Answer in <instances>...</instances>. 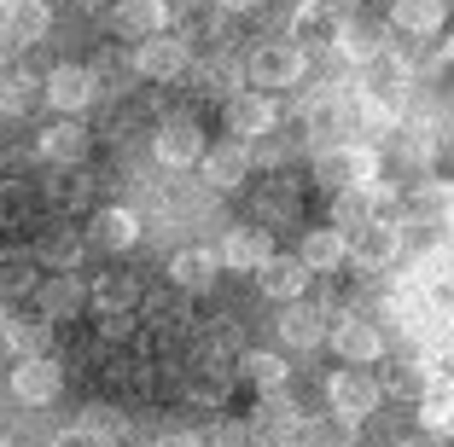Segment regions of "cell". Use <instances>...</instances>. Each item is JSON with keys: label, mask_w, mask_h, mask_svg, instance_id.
I'll use <instances>...</instances> for the list:
<instances>
[{"label": "cell", "mask_w": 454, "mask_h": 447, "mask_svg": "<svg viewBox=\"0 0 454 447\" xmlns=\"http://www.w3.org/2000/svg\"><path fill=\"white\" fill-rule=\"evenodd\" d=\"M268 447H309L303 435H280V442H268Z\"/></svg>", "instance_id": "ab89813d"}, {"label": "cell", "mask_w": 454, "mask_h": 447, "mask_svg": "<svg viewBox=\"0 0 454 447\" xmlns=\"http://www.w3.org/2000/svg\"><path fill=\"white\" fill-rule=\"evenodd\" d=\"M426 383H431V378H419L414 366H396V372L385 378V389H390V395H426Z\"/></svg>", "instance_id": "d590c367"}, {"label": "cell", "mask_w": 454, "mask_h": 447, "mask_svg": "<svg viewBox=\"0 0 454 447\" xmlns=\"http://www.w3.org/2000/svg\"><path fill=\"white\" fill-rule=\"evenodd\" d=\"M82 151H88V128L70 122V117L41 134V158H47V163H82Z\"/></svg>", "instance_id": "603a6c76"}, {"label": "cell", "mask_w": 454, "mask_h": 447, "mask_svg": "<svg viewBox=\"0 0 454 447\" xmlns=\"http://www.w3.org/2000/svg\"><path fill=\"white\" fill-rule=\"evenodd\" d=\"M333 349L349 360V366H367V360L385 355V331L373 320H338L333 326Z\"/></svg>", "instance_id": "8fae6325"}, {"label": "cell", "mask_w": 454, "mask_h": 447, "mask_svg": "<svg viewBox=\"0 0 454 447\" xmlns=\"http://www.w3.org/2000/svg\"><path fill=\"white\" fill-rule=\"evenodd\" d=\"M419 424L426 430H454V378H431L419 395Z\"/></svg>", "instance_id": "cb8c5ba5"}, {"label": "cell", "mask_w": 454, "mask_h": 447, "mask_svg": "<svg viewBox=\"0 0 454 447\" xmlns=\"http://www.w3.org/2000/svg\"><path fill=\"white\" fill-rule=\"evenodd\" d=\"M309 262L303 256H268L262 267H256V285H262V297H274V303H297L309 290Z\"/></svg>", "instance_id": "52a82bcc"}, {"label": "cell", "mask_w": 454, "mask_h": 447, "mask_svg": "<svg viewBox=\"0 0 454 447\" xmlns=\"http://www.w3.org/2000/svg\"><path fill=\"white\" fill-rule=\"evenodd\" d=\"M6 53H12V41H6V35H0V70H6Z\"/></svg>", "instance_id": "b9f144b4"}, {"label": "cell", "mask_w": 454, "mask_h": 447, "mask_svg": "<svg viewBox=\"0 0 454 447\" xmlns=\"http://www.w3.org/2000/svg\"><path fill=\"white\" fill-rule=\"evenodd\" d=\"M152 151H158L169 169H187V163H204V134L199 122H163L158 140H152Z\"/></svg>", "instance_id": "4fadbf2b"}, {"label": "cell", "mask_w": 454, "mask_h": 447, "mask_svg": "<svg viewBox=\"0 0 454 447\" xmlns=\"http://www.w3.org/2000/svg\"><path fill=\"white\" fill-rule=\"evenodd\" d=\"M227 128L239 134V140H251V134H268L274 128V105H268V93H233L227 99Z\"/></svg>", "instance_id": "e0dca14e"}, {"label": "cell", "mask_w": 454, "mask_h": 447, "mask_svg": "<svg viewBox=\"0 0 454 447\" xmlns=\"http://www.w3.org/2000/svg\"><path fill=\"white\" fill-rule=\"evenodd\" d=\"M53 447H99V442H94V435H88V430H65V435H59Z\"/></svg>", "instance_id": "74e56055"}, {"label": "cell", "mask_w": 454, "mask_h": 447, "mask_svg": "<svg viewBox=\"0 0 454 447\" xmlns=\"http://www.w3.org/2000/svg\"><path fill=\"white\" fill-rule=\"evenodd\" d=\"M199 169H204V181H210V186H222V192H233V186H239L245 174H251V145H245V140L210 145Z\"/></svg>", "instance_id": "7c38bea8"}, {"label": "cell", "mask_w": 454, "mask_h": 447, "mask_svg": "<svg viewBox=\"0 0 454 447\" xmlns=\"http://www.w3.org/2000/svg\"><path fill=\"white\" fill-rule=\"evenodd\" d=\"M204 447H256V424H239V419H222L210 435H204Z\"/></svg>", "instance_id": "836d02e7"}, {"label": "cell", "mask_w": 454, "mask_h": 447, "mask_svg": "<svg viewBox=\"0 0 454 447\" xmlns=\"http://www.w3.org/2000/svg\"><path fill=\"white\" fill-rule=\"evenodd\" d=\"M41 262L59 267V274H70V267L82 262V238L76 233H47L41 238Z\"/></svg>", "instance_id": "1f68e13d"}, {"label": "cell", "mask_w": 454, "mask_h": 447, "mask_svg": "<svg viewBox=\"0 0 454 447\" xmlns=\"http://www.w3.org/2000/svg\"><path fill=\"white\" fill-rule=\"evenodd\" d=\"M134 70H140L146 81H175L181 70H187V41L169 35V29H163V35H146L140 53H134Z\"/></svg>", "instance_id": "277c9868"}, {"label": "cell", "mask_w": 454, "mask_h": 447, "mask_svg": "<svg viewBox=\"0 0 454 447\" xmlns=\"http://www.w3.org/2000/svg\"><path fill=\"white\" fill-rule=\"evenodd\" d=\"M47 29H53L47 0H6L0 6V35L12 47H35V41H47Z\"/></svg>", "instance_id": "5b68a950"}, {"label": "cell", "mask_w": 454, "mask_h": 447, "mask_svg": "<svg viewBox=\"0 0 454 447\" xmlns=\"http://www.w3.org/2000/svg\"><path fill=\"white\" fill-rule=\"evenodd\" d=\"M297 256L309 262V274H333V267L349 262V238L338 233V227H315V233H303Z\"/></svg>", "instance_id": "9a60e30c"}, {"label": "cell", "mask_w": 454, "mask_h": 447, "mask_svg": "<svg viewBox=\"0 0 454 447\" xmlns=\"http://www.w3.org/2000/svg\"><path fill=\"white\" fill-rule=\"evenodd\" d=\"M303 442L309 447H356V419H344V412H321V419L303 424Z\"/></svg>", "instance_id": "83f0119b"}, {"label": "cell", "mask_w": 454, "mask_h": 447, "mask_svg": "<svg viewBox=\"0 0 454 447\" xmlns=\"http://www.w3.org/2000/svg\"><path fill=\"white\" fill-rule=\"evenodd\" d=\"M396 250H402V233L390 221H367V227H356V238H349V262L356 267H390L396 262Z\"/></svg>", "instance_id": "ba28073f"}, {"label": "cell", "mask_w": 454, "mask_h": 447, "mask_svg": "<svg viewBox=\"0 0 454 447\" xmlns=\"http://www.w3.org/2000/svg\"><path fill=\"white\" fill-rule=\"evenodd\" d=\"M449 58H454V35H449Z\"/></svg>", "instance_id": "ee69618b"}, {"label": "cell", "mask_w": 454, "mask_h": 447, "mask_svg": "<svg viewBox=\"0 0 454 447\" xmlns=\"http://www.w3.org/2000/svg\"><path fill=\"white\" fill-rule=\"evenodd\" d=\"M274 256V244H268V227H233L222 244V262L239 267V274H256V267Z\"/></svg>", "instance_id": "2e32d148"}, {"label": "cell", "mask_w": 454, "mask_h": 447, "mask_svg": "<svg viewBox=\"0 0 454 447\" xmlns=\"http://www.w3.org/2000/svg\"><path fill=\"white\" fill-rule=\"evenodd\" d=\"M12 210H18V197H12V192H0V215H12Z\"/></svg>", "instance_id": "60d3db41"}, {"label": "cell", "mask_w": 454, "mask_h": 447, "mask_svg": "<svg viewBox=\"0 0 454 447\" xmlns=\"http://www.w3.org/2000/svg\"><path fill=\"white\" fill-rule=\"evenodd\" d=\"M303 122H309V134H315V140H321V151H326V140L349 134V99H338V93H315V99H309V111H303Z\"/></svg>", "instance_id": "ac0fdd59"}, {"label": "cell", "mask_w": 454, "mask_h": 447, "mask_svg": "<svg viewBox=\"0 0 454 447\" xmlns=\"http://www.w3.org/2000/svg\"><path fill=\"white\" fill-rule=\"evenodd\" d=\"M256 435H303V407H297L286 389H262V401H256Z\"/></svg>", "instance_id": "5bb4252c"}, {"label": "cell", "mask_w": 454, "mask_h": 447, "mask_svg": "<svg viewBox=\"0 0 454 447\" xmlns=\"http://www.w3.org/2000/svg\"><path fill=\"white\" fill-rule=\"evenodd\" d=\"M106 447H117V442H106Z\"/></svg>", "instance_id": "bcb514c9"}, {"label": "cell", "mask_w": 454, "mask_h": 447, "mask_svg": "<svg viewBox=\"0 0 454 447\" xmlns=\"http://www.w3.org/2000/svg\"><path fill=\"white\" fill-rule=\"evenodd\" d=\"M396 447H419V442H396Z\"/></svg>", "instance_id": "7bdbcfd3"}, {"label": "cell", "mask_w": 454, "mask_h": 447, "mask_svg": "<svg viewBox=\"0 0 454 447\" xmlns=\"http://www.w3.org/2000/svg\"><path fill=\"white\" fill-rule=\"evenodd\" d=\"M0 337H6V349H12L18 360H35V355L53 349V326H47V320H6Z\"/></svg>", "instance_id": "ffe728a7"}, {"label": "cell", "mask_w": 454, "mask_h": 447, "mask_svg": "<svg viewBox=\"0 0 454 447\" xmlns=\"http://www.w3.org/2000/svg\"><path fill=\"white\" fill-rule=\"evenodd\" d=\"M94 93H99V81H94V70H82V65H59L53 76H47V105L65 111V117L88 111V105H94Z\"/></svg>", "instance_id": "8992f818"}, {"label": "cell", "mask_w": 454, "mask_h": 447, "mask_svg": "<svg viewBox=\"0 0 454 447\" xmlns=\"http://www.w3.org/2000/svg\"><path fill=\"white\" fill-rule=\"evenodd\" d=\"M35 99H47V81H35V76H0V117H29Z\"/></svg>", "instance_id": "d4e9b609"}, {"label": "cell", "mask_w": 454, "mask_h": 447, "mask_svg": "<svg viewBox=\"0 0 454 447\" xmlns=\"http://www.w3.org/2000/svg\"><path fill=\"white\" fill-rule=\"evenodd\" d=\"M169 6H175V0H169Z\"/></svg>", "instance_id": "c3c4849f"}, {"label": "cell", "mask_w": 454, "mask_h": 447, "mask_svg": "<svg viewBox=\"0 0 454 447\" xmlns=\"http://www.w3.org/2000/svg\"><path fill=\"white\" fill-rule=\"evenodd\" d=\"M338 53L356 58V65H373V58L385 53V29H379V24H356V18H344V24H338Z\"/></svg>", "instance_id": "7402d4cb"}, {"label": "cell", "mask_w": 454, "mask_h": 447, "mask_svg": "<svg viewBox=\"0 0 454 447\" xmlns=\"http://www.w3.org/2000/svg\"><path fill=\"white\" fill-rule=\"evenodd\" d=\"M396 29H408V35H437L442 29V0H396Z\"/></svg>", "instance_id": "f1b7e54d"}, {"label": "cell", "mask_w": 454, "mask_h": 447, "mask_svg": "<svg viewBox=\"0 0 454 447\" xmlns=\"http://www.w3.org/2000/svg\"><path fill=\"white\" fill-rule=\"evenodd\" d=\"M134 238H140V215H134V210H106V215H99V244L129 250Z\"/></svg>", "instance_id": "f546056e"}, {"label": "cell", "mask_w": 454, "mask_h": 447, "mask_svg": "<svg viewBox=\"0 0 454 447\" xmlns=\"http://www.w3.org/2000/svg\"><path fill=\"white\" fill-rule=\"evenodd\" d=\"M82 430L94 435L99 447L111 442V435H122V412H111V407H88V419H82Z\"/></svg>", "instance_id": "e575fe53"}, {"label": "cell", "mask_w": 454, "mask_h": 447, "mask_svg": "<svg viewBox=\"0 0 454 447\" xmlns=\"http://www.w3.org/2000/svg\"><path fill=\"white\" fill-rule=\"evenodd\" d=\"M379 395H385V383H373L367 372H356V366L326 378V401H333V412H344V419H356V424L379 407Z\"/></svg>", "instance_id": "3957f363"}, {"label": "cell", "mask_w": 454, "mask_h": 447, "mask_svg": "<svg viewBox=\"0 0 454 447\" xmlns=\"http://www.w3.org/2000/svg\"><path fill=\"white\" fill-rule=\"evenodd\" d=\"M94 303L106 308V314H122V308L134 303V279H117V274L99 279V285H94Z\"/></svg>", "instance_id": "d6a6232c"}, {"label": "cell", "mask_w": 454, "mask_h": 447, "mask_svg": "<svg viewBox=\"0 0 454 447\" xmlns=\"http://www.w3.org/2000/svg\"><path fill=\"white\" fill-rule=\"evenodd\" d=\"M280 337L292 343V349H315V343H321V337H333V331H326V314H321V308L292 303V308L280 314Z\"/></svg>", "instance_id": "44dd1931"}, {"label": "cell", "mask_w": 454, "mask_h": 447, "mask_svg": "<svg viewBox=\"0 0 454 447\" xmlns=\"http://www.w3.org/2000/svg\"><path fill=\"white\" fill-rule=\"evenodd\" d=\"M373 204H379L373 186H344V192H333V221L338 227H367L373 221Z\"/></svg>", "instance_id": "4316f807"}, {"label": "cell", "mask_w": 454, "mask_h": 447, "mask_svg": "<svg viewBox=\"0 0 454 447\" xmlns=\"http://www.w3.org/2000/svg\"><path fill=\"white\" fill-rule=\"evenodd\" d=\"M0 447H12V442H6V435H0Z\"/></svg>", "instance_id": "f6af8a7d"}, {"label": "cell", "mask_w": 454, "mask_h": 447, "mask_svg": "<svg viewBox=\"0 0 454 447\" xmlns=\"http://www.w3.org/2000/svg\"><path fill=\"white\" fill-rule=\"evenodd\" d=\"M373 174H379V158L367 145H326L321 158H315V181L333 186V192H344V186H373Z\"/></svg>", "instance_id": "6da1fadb"}, {"label": "cell", "mask_w": 454, "mask_h": 447, "mask_svg": "<svg viewBox=\"0 0 454 447\" xmlns=\"http://www.w3.org/2000/svg\"><path fill=\"white\" fill-rule=\"evenodd\" d=\"M239 366H245V378H251L256 389H286V360H280V355H268V349H251Z\"/></svg>", "instance_id": "4dcf8cb0"}, {"label": "cell", "mask_w": 454, "mask_h": 447, "mask_svg": "<svg viewBox=\"0 0 454 447\" xmlns=\"http://www.w3.org/2000/svg\"><path fill=\"white\" fill-rule=\"evenodd\" d=\"M0 6H6V0H0Z\"/></svg>", "instance_id": "7dc6e473"}, {"label": "cell", "mask_w": 454, "mask_h": 447, "mask_svg": "<svg viewBox=\"0 0 454 447\" xmlns=\"http://www.w3.org/2000/svg\"><path fill=\"white\" fill-rule=\"evenodd\" d=\"M215 6H227V12H251V6H262V0H215Z\"/></svg>", "instance_id": "f35d334b"}, {"label": "cell", "mask_w": 454, "mask_h": 447, "mask_svg": "<svg viewBox=\"0 0 454 447\" xmlns=\"http://www.w3.org/2000/svg\"><path fill=\"white\" fill-rule=\"evenodd\" d=\"M59 383H65V372L53 366V355H35V360H18V366H12V395L24 401V407H41V401H53Z\"/></svg>", "instance_id": "9c48e42d"}, {"label": "cell", "mask_w": 454, "mask_h": 447, "mask_svg": "<svg viewBox=\"0 0 454 447\" xmlns=\"http://www.w3.org/2000/svg\"><path fill=\"white\" fill-rule=\"evenodd\" d=\"M169 279H175L181 290H210V279H215V256H210V250H175Z\"/></svg>", "instance_id": "484cf974"}, {"label": "cell", "mask_w": 454, "mask_h": 447, "mask_svg": "<svg viewBox=\"0 0 454 447\" xmlns=\"http://www.w3.org/2000/svg\"><path fill=\"white\" fill-rule=\"evenodd\" d=\"M82 303H88V297H82L76 274H53L41 285V320H76Z\"/></svg>", "instance_id": "d6986e66"}, {"label": "cell", "mask_w": 454, "mask_h": 447, "mask_svg": "<svg viewBox=\"0 0 454 447\" xmlns=\"http://www.w3.org/2000/svg\"><path fill=\"white\" fill-rule=\"evenodd\" d=\"M163 18H169V0H117L111 6V29L129 35V41L163 35Z\"/></svg>", "instance_id": "30bf717a"}, {"label": "cell", "mask_w": 454, "mask_h": 447, "mask_svg": "<svg viewBox=\"0 0 454 447\" xmlns=\"http://www.w3.org/2000/svg\"><path fill=\"white\" fill-rule=\"evenodd\" d=\"M245 76H251L256 93L292 88V81H303V47H292V41H268V47H256V53H251Z\"/></svg>", "instance_id": "7a4b0ae2"}, {"label": "cell", "mask_w": 454, "mask_h": 447, "mask_svg": "<svg viewBox=\"0 0 454 447\" xmlns=\"http://www.w3.org/2000/svg\"><path fill=\"white\" fill-rule=\"evenodd\" d=\"M158 447H204V435H192V430H169V435H158Z\"/></svg>", "instance_id": "8d00e7d4"}]
</instances>
